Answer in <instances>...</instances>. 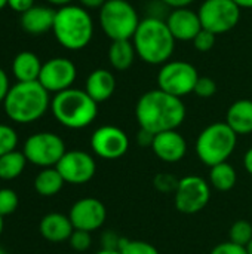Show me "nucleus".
<instances>
[{
	"mask_svg": "<svg viewBox=\"0 0 252 254\" xmlns=\"http://www.w3.org/2000/svg\"><path fill=\"white\" fill-rule=\"evenodd\" d=\"M244 167H245V170L252 176V147L247 150V153L244 156Z\"/></svg>",
	"mask_w": 252,
	"mask_h": 254,
	"instance_id": "ea45409f",
	"label": "nucleus"
},
{
	"mask_svg": "<svg viewBox=\"0 0 252 254\" xmlns=\"http://www.w3.org/2000/svg\"><path fill=\"white\" fill-rule=\"evenodd\" d=\"M119 252L120 254H159V250L153 244H150L147 241L128 240V238L122 240Z\"/></svg>",
	"mask_w": 252,
	"mask_h": 254,
	"instance_id": "cd10ccee",
	"label": "nucleus"
},
{
	"mask_svg": "<svg viewBox=\"0 0 252 254\" xmlns=\"http://www.w3.org/2000/svg\"><path fill=\"white\" fill-rule=\"evenodd\" d=\"M68 244L70 247L74 250V252H86L91 249L92 246V237H91V232H86V231H79V229H74L70 240H68Z\"/></svg>",
	"mask_w": 252,
	"mask_h": 254,
	"instance_id": "2f4dec72",
	"label": "nucleus"
},
{
	"mask_svg": "<svg viewBox=\"0 0 252 254\" xmlns=\"http://www.w3.org/2000/svg\"><path fill=\"white\" fill-rule=\"evenodd\" d=\"M3 226H4V222H3V216H0V235L3 232Z\"/></svg>",
	"mask_w": 252,
	"mask_h": 254,
	"instance_id": "c03bdc74",
	"label": "nucleus"
},
{
	"mask_svg": "<svg viewBox=\"0 0 252 254\" xmlns=\"http://www.w3.org/2000/svg\"><path fill=\"white\" fill-rule=\"evenodd\" d=\"M50 110L62 127L82 129L97 119L98 103H95L85 89L70 88L55 94L50 101Z\"/></svg>",
	"mask_w": 252,
	"mask_h": 254,
	"instance_id": "39448f33",
	"label": "nucleus"
},
{
	"mask_svg": "<svg viewBox=\"0 0 252 254\" xmlns=\"http://www.w3.org/2000/svg\"><path fill=\"white\" fill-rule=\"evenodd\" d=\"M50 4H53V6H59V7H62V6H67V4H71V1L73 0H48Z\"/></svg>",
	"mask_w": 252,
	"mask_h": 254,
	"instance_id": "79ce46f5",
	"label": "nucleus"
},
{
	"mask_svg": "<svg viewBox=\"0 0 252 254\" xmlns=\"http://www.w3.org/2000/svg\"><path fill=\"white\" fill-rule=\"evenodd\" d=\"M68 185H85L97 173L94 156L85 150H67L55 167Z\"/></svg>",
	"mask_w": 252,
	"mask_h": 254,
	"instance_id": "4468645a",
	"label": "nucleus"
},
{
	"mask_svg": "<svg viewBox=\"0 0 252 254\" xmlns=\"http://www.w3.org/2000/svg\"><path fill=\"white\" fill-rule=\"evenodd\" d=\"M215 40H217V34L202 28L199 34L193 39V46L199 52H209L215 46Z\"/></svg>",
	"mask_w": 252,
	"mask_h": 254,
	"instance_id": "473e14b6",
	"label": "nucleus"
},
{
	"mask_svg": "<svg viewBox=\"0 0 252 254\" xmlns=\"http://www.w3.org/2000/svg\"><path fill=\"white\" fill-rule=\"evenodd\" d=\"M19 205L18 193L10 188H1L0 189V216L6 217L16 211Z\"/></svg>",
	"mask_w": 252,
	"mask_h": 254,
	"instance_id": "c85d7f7f",
	"label": "nucleus"
},
{
	"mask_svg": "<svg viewBox=\"0 0 252 254\" xmlns=\"http://www.w3.org/2000/svg\"><path fill=\"white\" fill-rule=\"evenodd\" d=\"M7 6L19 13H24L30 7L34 6V0H7Z\"/></svg>",
	"mask_w": 252,
	"mask_h": 254,
	"instance_id": "f704fd0d",
	"label": "nucleus"
},
{
	"mask_svg": "<svg viewBox=\"0 0 252 254\" xmlns=\"http://www.w3.org/2000/svg\"><path fill=\"white\" fill-rule=\"evenodd\" d=\"M226 124L238 134L247 135L252 132V100L242 98L230 104L226 113Z\"/></svg>",
	"mask_w": 252,
	"mask_h": 254,
	"instance_id": "412c9836",
	"label": "nucleus"
},
{
	"mask_svg": "<svg viewBox=\"0 0 252 254\" xmlns=\"http://www.w3.org/2000/svg\"><path fill=\"white\" fill-rule=\"evenodd\" d=\"M42 65L36 54L22 51L12 61V73L18 82H36L39 80Z\"/></svg>",
	"mask_w": 252,
	"mask_h": 254,
	"instance_id": "4be33fe9",
	"label": "nucleus"
},
{
	"mask_svg": "<svg viewBox=\"0 0 252 254\" xmlns=\"http://www.w3.org/2000/svg\"><path fill=\"white\" fill-rule=\"evenodd\" d=\"M247 252H248V254H252V241L247 246Z\"/></svg>",
	"mask_w": 252,
	"mask_h": 254,
	"instance_id": "49530a36",
	"label": "nucleus"
},
{
	"mask_svg": "<svg viewBox=\"0 0 252 254\" xmlns=\"http://www.w3.org/2000/svg\"><path fill=\"white\" fill-rule=\"evenodd\" d=\"M198 13L202 27L217 36L233 30L241 21V7L233 0H203Z\"/></svg>",
	"mask_w": 252,
	"mask_h": 254,
	"instance_id": "9d476101",
	"label": "nucleus"
},
{
	"mask_svg": "<svg viewBox=\"0 0 252 254\" xmlns=\"http://www.w3.org/2000/svg\"><path fill=\"white\" fill-rule=\"evenodd\" d=\"M68 217L74 229L94 232L105 223L107 208L97 198H82L71 205Z\"/></svg>",
	"mask_w": 252,
	"mask_h": 254,
	"instance_id": "2eb2a0df",
	"label": "nucleus"
},
{
	"mask_svg": "<svg viewBox=\"0 0 252 254\" xmlns=\"http://www.w3.org/2000/svg\"><path fill=\"white\" fill-rule=\"evenodd\" d=\"M229 241L247 247L252 241V225L248 220H236L229 231Z\"/></svg>",
	"mask_w": 252,
	"mask_h": 254,
	"instance_id": "bb28decb",
	"label": "nucleus"
},
{
	"mask_svg": "<svg viewBox=\"0 0 252 254\" xmlns=\"http://www.w3.org/2000/svg\"><path fill=\"white\" fill-rule=\"evenodd\" d=\"M4 6H7V0H0V10H1Z\"/></svg>",
	"mask_w": 252,
	"mask_h": 254,
	"instance_id": "a18cd8bd",
	"label": "nucleus"
},
{
	"mask_svg": "<svg viewBox=\"0 0 252 254\" xmlns=\"http://www.w3.org/2000/svg\"><path fill=\"white\" fill-rule=\"evenodd\" d=\"M151 150L162 162L177 164L187 153V141L177 129H171L154 135Z\"/></svg>",
	"mask_w": 252,
	"mask_h": 254,
	"instance_id": "f3484780",
	"label": "nucleus"
},
{
	"mask_svg": "<svg viewBox=\"0 0 252 254\" xmlns=\"http://www.w3.org/2000/svg\"><path fill=\"white\" fill-rule=\"evenodd\" d=\"M10 89V85H9V77L6 74V71L3 68H0V103L4 101L7 92Z\"/></svg>",
	"mask_w": 252,
	"mask_h": 254,
	"instance_id": "e433bc0d",
	"label": "nucleus"
},
{
	"mask_svg": "<svg viewBox=\"0 0 252 254\" xmlns=\"http://www.w3.org/2000/svg\"><path fill=\"white\" fill-rule=\"evenodd\" d=\"M193 94L198 95L199 98H211L217 94V83L212 77L209 76H199Z\"/></svg>",
	"mask_w": 252,
	"mask_h": 254,
	"instance_id": "7c9ffc66",
	"label": "nucleus"
},
{
	"mask_svg": "<svg viewBox=\"0 0 252 254\" xmlns=\"http://www.w3.org/2000/svg\"><path fill=\"white\" fill-rule=\"evenodd\" d=\"M64 185L65 182L55 167L42 168V171H39L34 177V190L45 198H50L59 193Z\"/></svg>",
	"mask_w": 252,
	"mask_h": 254,
	"instance_id": "b1692460",
	"label": "nucleus"
},
{
	"mask_svg": "<svg viewBox=\"0 0 252 254\" xmlns=\"http://www.w3.org/2000/svg\"><path fill=\"white\" fill-rule=\"evenodd\" d=\"M85 91L95 103H104L110 100L116 91V77L105 68H97L89 73L85 82Z\"/></svg>",
	"mask_w": 252,
	"mask_h": 254,
	"instance_id": "aec40b11",
	"label": "nucleus"
},
{
	"mask_svg": "<svg viewBox=\"0 0 252 254\" xmlns=\"http://www.w3.org/2000/svg\"><path fill=\"white\" fill-rule=\"evenodd\" d=\"M77 77L76 64L62 57H55L43 63L39 82L50 94H58L65 89L73 88V83Z\"/></svg>",
	"mask_w": 252,
	"mask_h": 254,
	"instance_id": "ddd939ff",
	"label": "nucleus"
},
{
	"mask_svg": "<svg viewBox=\"0 0 252 254\" xmlns=\"http://www.w3.org/2000/svg\"><path fill=\"white\" fill-rule=\"evenodd\" d=\"M65 152L64 140L58 134L49 131L30 135L22 146V153L25 155L27 162L40 168L56 167Z\"/></svg>",
	"mask_w": 252,
	"mask_h": 254,
	"instance_id": "6e6552de",
	"label": "nucleus"
},
{
	"mask_svg": "<svg viewBox=\"0 0 252 254\" xmlns=\"http://www.w3.org/2000/svg\"><path fill=\"white\" fill-rule=\"evenodd\" d=\"M100 25L104 34L113 40H132L140 16L128 0H107L100 9Z\"/></svg>",
	"mask_w": 252,
	"mask_h": 254,
	"instance_id": "0eeeda50",
	"label": "nucleus"
},
{
	"mask_svg": "<svg viewBox=\"0 0 252 254\" xmlns=\"http://www.w3.org/2000/svg\"><path fill=\"white\" fill-rule=\"evenodd\" d=\"M107 0H79L80 6L85 9H101Z\"/></svg>",
	"mask_w": 252,
	"mask_h": 254,
	"instance_id": "4c0bfd02",
	"label": "nucleus"
},
{
	"mask_svg": "<svg viewBox=\"0 0 252 254\" xmlns=\"http://www.w3.org/2000/svg\"><path fill=\"white\" fill-rule=\"evenodd\" d=\"M135 118L140 128L153 132L178 129L186 119V106L181 98L162 89L144 92L135 106Z\"/></svg>",
	"mask_w": 252,
	"mask_h": 254,
	"instance_id": "f257e3e1",
	"label": "nucleus"
},
{
	"mask_svg": "<svg viewBox=\"0 0 252 254\" xmlns=\"http://www.w3.org/2000/svg\"><path fill=\"white\" fill-rule=\"evenodd\" d=\"M238 134L226 124L215 122L201 131L196 138V155L209 168L226 162L235 152Z\"/></svg>",
	"mask_w": 252,
	"mask_h": 254,
	"instance_id": "423d86ee",
	"label": "nucleus"
},
{
	"mask_svg": "<svg viewBox=\"0 0 252 254\" xmlns=\"http://www.w3.org/2000/svg\"><path fill=\"white\" fill-rule=\"evenodd\" d=\"M0 254H7V253H6V252H4V250H3V249L0 247Z\"/></svg>",
	"mask_w": 252,
	"mask_h": 254,
	"instance_id": "de8ad7c7",
	"label": "nucleus"
},
{
	"mask_svg": "<svg viewBox=\"0 0 252 254\" xmlns=\"http://www.w3.org/2000/svg\"><path fill=\"white\" fill-rule=\"evenodd\" d=\"M238 183V173L232 164L221 162L209 168V185L220 192L232 190Z\"/></svg>",
	"mask_w": 252,
	"mask_h": 254,
	"instance_id": "393cba45",
	"label": "nucleus"
},
{
	"mask_svg": "<svg viewBox=\"0 0 252 254\" xmlns=\"http://www.w3.org/2000/svg\"><path fill=\"white\" fill-rule=\"evenodd\" d=\"M56 10L49 6H33L21 13V27L33 36L43 34L53 28Z\"/></svg>",
	"mask_w": 252,
	"mask_h": 254,
	"instance_id": "6ab92c4d",
	"label": "nucleus"
},
{
	"mask_svg": "<svg viewBox=\"0 0 252 254\" xmlns=\"http://www.w3.org/2000/svg\"><path fill=\"white\" fill-rule=\"evenodd\" d=\"M166 25L174 39L180 42H193V39L203 28L199 13L190 7L172 9L166 18Z\"/></svg>",
	"mask_w": 252,
	"mask_h": 254,
	"instance_id": "dca6fc26",
	"label": "nucleus"
},
{
	"mask_svg": "<svg viewBox=\"0 0 252 254\" xmlns=\"http://www.w3.org/2000/svg\"><path fill=\"white\" fill-rule=\"evenodd\" d=\"M211 199V185L199 176H186L180 179L174 192L175 208L183 214H196L202 211Z\"/></svg>",
	"mask_w": 252,
	"mask_h": 254,
	"instance_id": "9b49d317",
	"label": "nucleus"
},
{
	"mask_svg": "<svg viewBox=\"0 0 252 254\" xmlns=\"http://www.w3.org/2000/svg\"><path fill=\"white\" fill-rule=\"evenodd\" d=\"M73 231H74V226L70 217L62 213H49L43 216L39 223L40 235L46 241L55 243V244L68 241Z\"/></svg>",
	"mask_w": 252,
	"mask_h": 254,
	"instance_id": "a211bd4d",
	"label": "nucleus"
},
{
	"mask_svg": "<svg viewBox=\"0 0 252 254\" xmlns=\"http://www.w3.org/2000/svg\"><path fill=\"white\" fill-rule=\"evenodd\" d=\"M175 42L166 21L156 16L143 18L132 37L137 57L150 65H163L168 63L174 54Z\"/></svg>",
	"mask_w": 252,
	"mask_h": 254,
	"instance_id": "f03ea898",
	"label": "nucleus"
},
{
	"mask_svg": "<svg viewBox=\"0 0 252 254\" xmlns=\"http://www.w3.org/2000/svg\"><path fill=\"white\" fill-rule=\"evenodd\" d=\"M92 152L102 159L114 161L122 158L129 149L128 134L114 125H102L91 135Z\"/></svg>",
	"mask_w": 252,
	"mask_h": 254,
	"instance_id": "f8f14e48",
	"label": "nucleus"
},
{
	"mask_svg": "<svg viewBox=\"0 0 252 254\" xmlns=\"http://www.w3.org/2000/svg\"><path fill=\"white\" fill-rule=\"evenodd\" d=\"M241 9H252V0H233Z\"/></svg>",
	"mask_w": 252,
	"mask_h": 254,
	"instance_id": "a19ab883",
	"label": "nucleus"
},
{
	"mask_svg": "<svg viewBox=\"0 0 252 254\" xmlns=\"http://www.w3.org/2000/svg\"><path fill=\"white\" fill-rule=\"evenodd\" d=\"M166 6H171L172 9H180V7H189L195 0H162Z\"/></svg>",
	"mask_w": 252,
	"mask_h": 254,
	"instance_id": "58836bf2",
	"label": "nucleus"
},
{
	"mask_svg": "<svg viewBox=\"0 0 252 254\" xmlns=\"http://www.w3.org/2000/svg\"><path fill=\"white\" fill-rule=\"evenodd\" d=\"M27 165V158L22 150H12L3 156H0V179L1 180H13L22 174Z\"/></svg>",
	"mask_w": 252,
	"mask_h": 254,
	"instance_id": "a878e982",
	"label": "nucleus"
},
{
	"mask_svg": "<svg viewBox=\"0 0 252 254\" xmlns=\"http://www.w3.org/2000/svg\"><path fill=\"white\" fill-rule=\"evenodd\" d=\"M49 92L36 82H16L10 86L4 101V113L16 124H31L39 121L50 107Z\"/></svg>",
	"mask_w": 252,
	"mask_h": 254,
	"instance_id": "7ed1b4c3",
	"label": "nucleus"
},
{
	"mask_svg": "<svg viewBox=\"0 0 252 254\" xmlns=\"http://www.w3.org/2000/svg\"><path fill=\"white\" fill-rule=\"evenodd\" d=\"M153 140H154V134H153V132L140 128L138 135H137V141H138V144H140L141 147H151Z\"/></svg>",
	"mask_w": 252,
	"mask_h": 254,
	"instance_id": "c9c22d12",
	"label": "nucleus"
},
{
	"mask_svg": "<svg viewBox=\"0 0 252 254\" xmlns=\"http://www.w3.org/2000/svg\"><path fill=\"white\" fill-rule=\"evenodd\" d=\"M107 54L111 67L117 71L129 70L137 58V51L132 40H113Z\"/></svg>",
	"mask_w": 252,
	"mask_h": 254,
	"instance_id": "5701e85b",
	"label": "nucleus"
},
{
	"mask_svg": "<svg viewBox=\"0 0 252 254\" xmlns=\"http://www.w3.org/2000/svg\"><path fill=\"white\" fill-rule=\"evenodd\" d=\"M209 254H248V252H247V247L227 241V243H220L218 246H215Z\"/></svg>",
	"mask_w": 252,
	"mask_h": 254,
	"instance_id": "72a5a7b5",
	"label": "nucleus"
},
{
	"mask_svg": "<svg viewBox=\"0 0 252 254\" xmlns=\"http://www.w3.org/2000/svg\"><path fill=\"white\" fill-rule=\"evenodd\" d=\"M95 254H120V252H117V250H105V249H102V250H100L98 253Z\"/></svg>",
	"mask_w": 252,
	"mask_h": 254,
	"instance_id": "37998d69",
	"label": "nucleus"
},
{
	"mask_svg": "<svg viewBox=\"0 0 252 254\" xmlns=\"http://www.w3.org/2000/svg\"><path fill=\"white\" fill-rule=\"evenodd\" d=\"M198 79L199 73L192 63L169 60L157 73V88L171 95L183 98L193 92Z\"/></svg>",
	"mask_w": 252,
	"mask_h": 254,
	"instance_id": "1a4fd4ad",
	"label": "nucleus"
},
{
	"mask_svg": "<svg viewBox=\"0 0 252 254\" xmlns=\"http://www.w3.org/2000/svg\"><path fill=\"white\" fill-rule=\"evenodd\" d=\"M52 31L62 48L80 51L94 37V19L85 7L71 3L56 9Z\"/></svg>",
	"mask_w": 252,
	"mask_h": 254,
	"instance_id": "20e7f679",
	"label": "nucleus"
},
{
	"mask_svg": "<svg viewBox=\"0 0 252 254\" xmlns=\"http://www.w3.org/2000/svg\"><path fill=\"white\" fill-rule=\"evenodd\" d=\"M18 146V134L16 131L4 124H0V156L16 150Z\"/></svg>",
	"mask_w": 252,
	"mask_h": 254,
	"instance_id": "c756f323",
	"label": "nucleus"
}]
</instances>
